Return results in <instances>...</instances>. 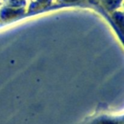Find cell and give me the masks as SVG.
<instances>
[{"label": "cell", "mask_w": 124, "mask_h": 124, "mask_svg": "<svg viewBox=\"0 0 124 124\" xmlns=\"http://www.w3.org/2000/svg\"><path fill=\"white\" fill-rule=\"evenodd\" d=\"M120 0H104V4L109 9H114L119 4Z\"/></svg>", "instance_id": "cell-1"}, {"label": "cell", "mask_w": 124, "mask_h": 124, "mask_svg": "<svg viewBox=\"0 0 124 124\" xmlns=\"http://www.w3.org/2000/svg\"><path fill=\"white\" fill-rule=\"evenodd\" d=\"M10 4L14 7H20L22 4H24V1L23 0H11Z\"/></svg>", "instance_id": "cell-2"}, {"label": "cell", "mask_w": 124, "mask_h": 124, "mask_svg": "<svg viewBox=\"0 0 124 124\" xmlns=\"http://www.w3.org/2000/svg\"><path fill=\"white\" fill-rule=\"evenodd\" d=\"M65 1H67V2H74V1H77V0H65Z\"/></svg>", "instance_id": "cell-3"}]
</instances>
